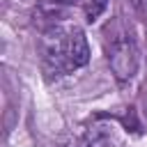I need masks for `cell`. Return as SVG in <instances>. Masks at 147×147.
<instances>
[{
    "instance_id": "4",
    "label": "cell",
    "mask_w": 147,
    "mask_h": 147,
    "mask_svg": "<svg viewBox=\"0 0 147 147\" xmlns=\"http://www.w3.org/2000/svg\"><path fill=\"white\" fill-rule=\"evenodd\" d=\"M136 2H138L140 7H145V9H147V0H136Z\"/></svg>"
},
{
    "instance_id": "1",
    "label": "cell",
    "mask_w": 147,
    "mask_h": 147,
    "mask_svg": "<svg viewBox=\"0 0 147 147\" xmlns=\"http://www.w3.org/2000/svg\"><path fill=\"white\" fill-rule=\"evenodd\" d=\"M90 62V46L80 28H53L44 41V64L51 74L64 76Z\"/></svg>"
},
{
    "instance_id": "5",
    "label": "cell",
    "mask_w": 147,
    "mask_h": 147,
    "mask_svg": "<svg viewBox=\"0 0 147 147\" xmlns=\"http://www.w3.org/2000/svg\"><path fill=\"white\" fill-rule=\"evenodd\" d=\"M64 2H69V0H64Z\"/></svg>"
},
{
    "instance_id": "3",
    "label": "cell",
    "mask_w": 147,
    "mask_h": 147,
    "mask_svg": "<svg viewBox=\"0 0 147 147\" xmlns=\"http://www.w3.org/2000/svg\"><path fill=\"white\" fill-rule=\"evenodd\" d=\"M106 5H108V0H87L85 2V16H87V21H96V16L106 9Z\"/></svg>"
},
{
    "instance_id": "2",
    "label": "cell",
    "mask_w": 147,
    "mask_h": 147,
    "mask_svg": "<svg viewBox=\"0 0 147 147\" xmlns=\"http://www.w3.org/2000/svg\"><path fill=\"white\" fill-rule=\"evenodd\" d=\"M106 53H108L110 71H113V76H115L119 83H129V80L138 74L140 53H138V46H136V41H133L131 34H126V32L115 34V37L108 41Z\"/></svg>"
}]
</instances>
